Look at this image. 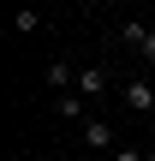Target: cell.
Returning a JSON list of instances; mask_svg holds the SVG:
<instances>
[{"label":"cell","mask_w":155,"mask_h":161,"mask_svg":"<svg viewBox=\"0 0 155 161\" xmlns=\"http://www.w3.org/2000/svg\"><path fill=\"white\" fill-rule=\"evenodd\" d=\"M36 24H42V12H30V6H24V12H12V30H36Z\"/></svg>","instance_id":"obj_6"},{"label":"cell","mask_w":155,"mask_h":161,"mask_svg":"<svg viewBox=\"0 0 155 161\" xmlns=\"http://www.w3.org/2000/svg\"><path fill=\"white\" fill-rule=\"evenodd\" d=\"M84 143H90V149H119V137H113L108 119H84Z\"/></svg>","instance_id":"obj_1"},{"label":"cell","mask_w":155,"mask_h":161,"mask_svg":"<svg viewBox=\"0 0 155 161\" xmlns=\"http://www.w3.org/2000/svg\"><path fill=\"white\" fill-rule=\"evenodd\" d=\"M113 161H143V155H137V149H113Z\"/></svg>","instance_id":"obj_8"},{"label":"cell","mask_w":155,"mask_h":161,"mask_svg":"<svg viewBox=\"0 0 155 161\" xmlns=\"http://www.w3.org/2000/svg\"><path fill=\"white\" fill-rule=\"evenodd\" d=\"M78 96H108V72L102 66H84L78 72Z\"/></svg>","instance_id":"obj_2"},{"label":"cell","mask_w":155,"mask_h":161,"mask_svg":"<svg viewBox=\"0 0 155 161\" xmlns=\"http://www.w3.org/2000/svg\"><path fill=\"white\" fill-rule=\"evenodd\" d=\"M125 102H131L137 114H149V108H155V84H143V78H131V84H125Z\"/></svg>","instance_id":"obj_3"},{"label":"cell","mask_w":155,"mask_h":161,"mask_svg":"<svg viewBox=\"0 0 155 161\" xmlns=\"http://www.w3.org/2000/svg\"><path fill=\"white\" fill-rule=\"evenodd\" d=\"M143 66H155V30H149V42H143Z\"/></svg>","instance_id":"obj_7"},{"label":"cell","mask_w":155,"mask_h":161,"mask_svg":"<svg viewBox=\"0 0 155 161\" xmlns=\"http://www.w3.org/2000/svg\"><path fill=\"white\" fill-rule=\"evenodd\" d=\"M119 42L143 54V42H149V24H137V18H125V24H119Z\"/></svg>","instance_id":"obj_4"},{"label":"cell","mask_w":155,"mask_h":161,"mask_svg":"<svg viewBox=\"0 0 155 161\" xmlns=\"http://www.w3.org/2000/svg\"><path fill=\"white\" fill-rule=\"evenodd\" d=\"M143 161H155V149H149V155H143Z\"/></svg>","instance_id":"obj_9"},{"label":"cell","mask_w":155,"mask_h":161,"mask_svg":"<svg viewBox=\"0 0 155 161\" xmlns=\"http://www.w3.org/2000/svg\"><path fill=\"white\" fill-rule=\"evenodd\" d=\"M48 84H54V90H66V84H78V66H66V60H54V66H48Z\"/></svg>","instance_id":"obj_5"}]
</instances>
